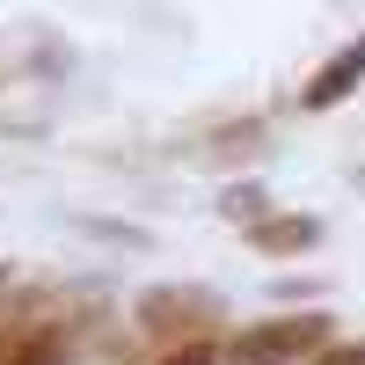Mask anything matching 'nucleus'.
Wrapping results in <instances>:
<instances>
[{"label":"nucleus","mask_w":365,"mask_h":365,"mask_svg":"<svg viewBox=\"0 0 365 365\" xmlns=\"http://www.w3.org/2000/svg\"><path fill=\"white\" fill-rule=\"evenodd\" d=\"M132 322H139V336H154V344H205L212 329L227 322V299L220 292H205V285H154L132 307Z\"/></svg>","instance_id":"obj_2"},{"label":"nucleus","mask_w":365,"mask_h":365,"mask_svg":"<svg viewBox=\"0 0 365 365\" xmlns=\"http://www.w3.org/2000/svg\"><path fill=\"white\" fill-rule=\"evenodd\" d=\"M329 351V314L307 307V314H270V322H249L220 344V365H314Z\"/></svg>","instance_id":"obj_1"},{"label":"nucleus","mask_w":365,"mask_h":365,"mask_svg":"<svg viewBox=\"0 0 365 365\" xmlns=\"http://www.w3.org/2000/svg\"><path fill=\"white\" fill-rule=\"evenodd\" d=\"M0 365H73L66 322H44V314L8 322V329H0Z\"/></svg>","instance_id":"obj_3"},{"label":"nucleus","mask_w":365,"mask_h":365,"mask_svg":"<svg viewBox=\"0 0 365 365\" xmlns=\"http://www.w3.org/2000/svg\"><path fill=\"white\" fill-rule=\"evenodd\" d=\"M351 88H365V37L322 58V73L299 88V110H336V103H351Z\"/></svg>","instance_id":"obj_4"},{"label":"nucleus","mask_w":365,"mask_h":365,"mask_svg":"<svg viewBox=\"0 0 365 365\" xmlns=\"http://www.w3.org/2000/svg\"><path fill=\"white\" fill-rule=\"evenodd\" d=\"M314 365H365V344H329Z\"/></svg>","instance_id":"obj_7"},{"label":"nucleus","mask_w":365,"mask_h":365,"mask_svg":"<svg viewBox=\"0 0 365 365\" xmlns=\"http://www.w3.org/2000/svg\"><path fill=\"white\" fill-rule=\"evenodd\" d=\"M154 365H220V344H212V336H205V344H175V351H161Z\"/></svg>","instance_id":"obj_6"},{"label":"nucleus","mask_w":365,"mask_h":365,"mask_svg":"<svg viewBox=\"0 0 365 365\" xmlns=\"http://www.w3.org/2000/svg\"><path fill=\"white\" fill-rule=\"evenodd\" d=\"M314 241H322V220H307V212H263L249 227V249L263 256H307Z\"/></svg>","instance_id":"obj_5"}]
</instances>
